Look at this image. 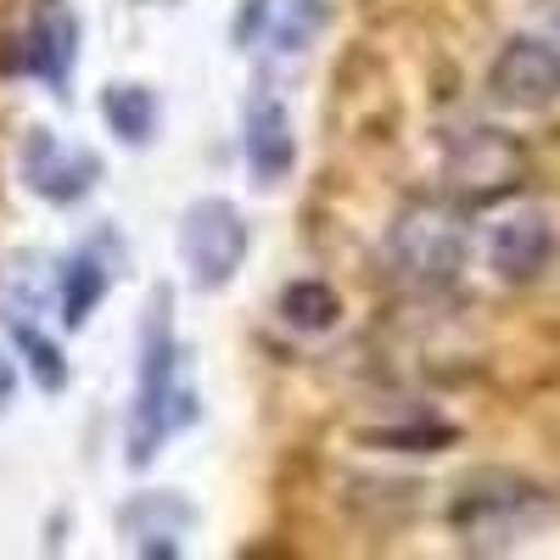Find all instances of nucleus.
<instances>
[{"label":"nucleus","mask_w":560,"mask_h":560,"mask_svg":"<svg viewBox=\"0 0 560 560\" xmlns=\"http://www.w3.org/2000/svg\"><path fill=\"white\" fill-rule=\"evenodd\" d=\"M465 253H471V230H465V208L454 202H409L393 230H387V264L404 287L415 292H443L459 280Z\"/></svg>","instance_id":"obj_1"},{"label":"nucleus","mask_w":560,"mask_h":560,"mask_svg":"<svg viewBox=\"0 0 560 560\" xmlns=\"http://www.w3.org/2000/svg\"><path fill=\"white\" fill-rule=\"evenodd\" d=\"M544 516H549L544 488H533L527 477H510V471L471 477V482L454 493V504H448V522H454L459 544L471 549V555L516 549Z\"/></svg>","instance_id":"obj_2"},{"label":"nucleus","mask_w":560,"mask_h":560,"mask_svg":"<svg viewBox=\"0 0 560 560\" xmlns=\"http://www.w3.org/2000/svg\"><path fill=\"white\" fill-rule=\"evenodd\" d=\"M174 331H168V292H152V314L140 325V387H135V427H129V465H147L158 454V443L191 420V398L174 387Z\"/></svg>","instance_id":"obj_3"},{"label":"nucleus","mask_w":560,"mask_h":560,"mask_svg":"<svg viewBox=\"0 0 560 560\" xmlns=\"http://www.w3.org/2000/svg\"><path fill=\"white\" fill-rule=\"evenodd\" d=\"M443 179L459 208H493L522 191L527 152L516 135H504L493 124H465L443 140Z\"/></svg>","instance_id":"obj_4"},{"label":"nucleus","mask_w":560,"mask_h":560,"mask_svg":"<svg viewBox=\"0 0 560 560\" xmlns=\"http://www.w3.org/2000/svg\"><path fill=\"white\" fill-rule=\"evenodd\" d=\"M179 258L202 292H219L247 264V219L224 197H197L179 219Z\"/></svg>","instance_id":"obj_5"},{"label":"nucleus","mask_w":560,"mask_h":560,"mask_svg":"<svg viewBox=\"0 0 560 560\" xmlns=\"http://www.w3.org/2000/svg\"><path fill=\"white\" fill-rule=\"evenodd\" d=\"M488 96L510 113H544L560 102V45L538 34H516L499 45L488 68Z\"/></svg>","instance_id":"obj_6"},{"label":"nucleus","mask_w":560,"mask_h":560,"mask_svg":"<svg viewBox=\"0 0 560 560\" xmlns=\"http://www.w3.org/2000/svg\"><path fill=\"white\" fill-rule=\"evenodd\" d=\"M18 168H23V179H28V191L45 197V202H73V197H84L90 185H96V174H102V163L90 158V152L62 147V140L45 135V129H28L23 152H18Z\"/></svg>","instance_id":"obj_7"},{"label":"nucleus","mask_w":560,"mask_h":560,"mask_svg":"<svg viewBox=\"0 0 560 560\" xmlns=\"http://www.w3.org/2000/svg\"><path fill=\"white\" fill-rule=\"evenodd\" d=\"M488 264L504 280H538L555 264V224L544 208H522L493 224V242H488Z\"/></svg>","instance_id":"obj_8"},{"label":"nucleus","mask_w":560,"mask_h":560,"mask_svg":"<svg viewBox=\"0 0 560 560\" xmlns=\"http://www.w3.org/2000/svg\"><path fill=\"white\" fill-rule=\"evenodd\" d=\"M73 62H79V18L68 0H39L34 7V23H28V68L62 90L73 79Z\"/></svg>","instance_id":"obj_9"},{"label":"nucleus","mask_w":560,"mask_h":560,"mask_svg":"<svg viewBox=\"0 0 560 560\" xmlns=\"http://www.w3.org/2000/svg\"><path fill=\"white\" fill-rule=\"evenodd\" d=\"M191 522H197V510L185 499H174V493H140L135 504L118 510V533L140 555H174Z\"/></svg>","instance_id":"obj_10"},{"label":"nucleus","mask_w":560,"mask_h":560,"mask_svg":"<svg viewBox=\"0 0 560 560\" xmlns=\"http://www.w3.org/2000/svg\"><path fill=\"white\" fill-rule=\"evenodd\" d=\"M298 163V140H292V118L275 96H258L253 113H247V168H253V185H280Z\"/></svg>","instance_id":"obj_11"},{"label":"nucleus","mask_w":560,"mask_h":560,"mask_svg":"<svg viewBox=\"0 0 560 560\" xmlns=\"http://www.w3.org/2000/svg\"><path fill=\"white\" fill-rule=\"evenodd\" d=\"M102 118L124 147H147L158 129V96L147 84H107L102 90Z\"/></svg>","instance_id":"obj_12"},{"label":"nucleus","mask_w":560,"mask_h":560,"mask_svg":"<svg viewBox=\"0 0 560 560\" xmlns=\"http://www.w3.org/2000/svg\"><path fill=\"white\" fill-rule=\"evenodd\" d=\"M280 319H287L292 331H331L342 319V298H337V287H325V280H292V287L280 292Z\"/></svg>","instance_id":"obj_13"},{"label":"nucleus","mask_w":560,"mask_h":560,"mask_svg":"<svg viewBox=\"0 0 560 560\" xmlns=\"http://www.w3.org/2000/svg\"><path fill=\"white\" fill-rule=\"evenodd\" d=\"M57 292H62V319H68V325H84L90 308L107 298V269H102V258H90V253L68 258L62 275H57Z\"/></svg>","instance_id":"obj_14"},{"label":"nucleus","mask_w":560,"mask_h":560,"mask_svg":"<svg viewBox=\"0 0 560 560\" xmlns=\"http://www.w3.org/2000/svg\"><path fill=\"white\" fill-rule=\"evenodd\" d=\"M12 342L28 353V364H34V382L45 387V393H57V387H68V364H62V348H51L34 325H12Z\"/></svg>","instance_id":"obj_15"},{"label":"nucleus","mask_w":560,"mask_h":560,"mask_svg":"<svg viewBox=\"0 0 560 560\" xmlns=\"http://www.w3.org/2000/svg\"><path fill=\"white\" fill-rule=\"evenodd\" d=\"M12 387H18V370H12V359L0 353V409L12 404Z\"/></svg>","instance_id":"obj_16"},{"label":"nucleus","mask_w":560,"mask_h":560,"mask_svg":"<svg viewBox=\"0 0 560 560\" xmlns=\"http://www.w3.org/2000/svg\"><path fill=\"white\" fill-rule=\"evenodd\" d=\"M549 23H555V34H560V0H549Z\"/></svg>","instance_id":"obj_17"}]
</instances>
